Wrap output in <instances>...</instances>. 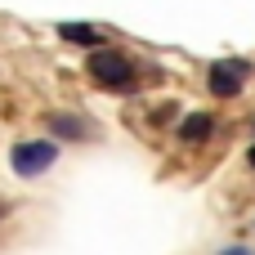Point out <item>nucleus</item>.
<instances>
[{
  "mask_svg": "<svg viewBox=\"0 0 255 255\" xmlns=\"http://www.w3.org/2000/svg\"><path fill=\"white\" fill-rule=\"evenodd\" d=\"M49 126H54V130H58V134H67V139H85V134H81V130H85V126H81V121H72V117H54V121H49Z\"/></svg>",
  "mask_w": 255,
  "mask_h": 255,
  "instance_id": "423d86ee",
  "label": "nucleus"
},
{
  "mask_svg": "<svg viewBox=\"0 0 255 255\" xmlns=\"http://www.w3.org/2000/svg\"><path fill=\"white\" fill-rule=\"evenodd\" d=\"M211 130H215V117H211V112H193V117L179 121V139H184V143H202Z\"/></svg>",
  "mask_w": 255,
  "mask_h": 255,
  "instance_id": "20e7f679",
  "label": "nucleus"
},
{
  "mask_svg": "<svg viewBox=\"0 0 255 255\" xmlns=\"http://www.w3.org/2000/svg\"><path fill=\"white\" fill-rule=\"evenodd\" d=\"M90 76L99 85H108V90H126L134 81V63L126 54H117V49H94L90 54Z\"/></svg>",
  "mask_w": 255,
  "mask_h": 255,
  "instance_id": "f257e3e1",
  "label": "nucleus"
},
{
  "mask_svg": "<svg viewBox=\"0 0 255 255\" xmlns=\"http://www.w3.org/2000/svg\"><path fill=\"white\" fill-rule=\"evenodd\" d=\"M247 161H251V170H255V148H251V152H247Z\"/></svg>",
  "mask_w": 255,
  "mask_h": 255,
  "instance_id": "6e6552de",
  "label": "nucleus"
},
{
  "mask_svg": "<svg viewBox=\"0 0 255 255\" xmlns=\"http://www.w3.org/2000/svg\"><path fill=\"white\" fill-rule=\"evenodd\" d=\"M247 76H251V63H247V58H220V63L211 67V94L233 99Z\"/></svg>",
  "mask_w": 255,
  "mask_h": 255,
  "instance_id": "f03ea898",
  "label": "nucleus"
},
{
  "mask_svg": "<svg viewBox=\"0 0 255 255\" xmlns=\"http://www.w3.org/2000/svg\"><path fill=\"white\" fill-rule=\"evenodd\" d=\"M58 36H63V40H72V45H94V49H99V31H90L85 22H63V27H58Z\"/></svg>",
  "mask_w": 255,
  "mask_h": 255,
  "instance_id": "39448f33",
  "label": "nucleus"
},
{
  "mask_svg": "<svg viewBox=\"0 0 255 255\" xmlns=\"http://www.w3.org/2000/svg\"><path fill=\"white\" fill-rule=\"evenodd\" d=\"M54 157H58L54 143L31 139V143H18V148H13V170H18V175H40V170L54 166Z\"/></svg>",
  "mask_w": 255,
  "mask_h": 255,
  "instance_id": "7ed1b4c3",
  "label": "nucleus"
},
{
  "mask_svg": "<svg viewBox=\"0 0 255 255\" xmlns=\"http://www.w3.org/2000/svg\"><path fill=\"white\" fill-rule=\"evenodd\" d=\"M224 255H251V251H242V247H229V251H224Z\"/></svg>",
  "mask_w": 255,
  "mask_h": 255,
  "instance_id": "0eeeda50",
  "label": "nucleus"
}]
</instances>
